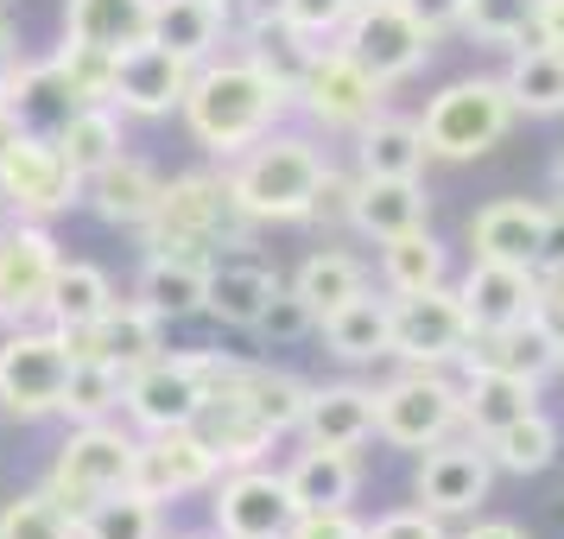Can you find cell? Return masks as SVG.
<instances>
[{
    "label": "cell",
    "instance_id": "5bb4252c",
    "mask_svg": "<svg viewBox=\"0 0 564 539\" xmlns=\"http://www.w3.org/2000/svg\"><path fill=\"white\" fill-rule=\"evenodd\" d=\"M463 343H469V317L451 280L393 299V356L406 368H451L463 362Z\"/></svg>",
    "mask_w": 564,
    "mask_h": 539
},
{
    "label": "cell",
    "instance_id": "bcb514c9",
    "mask_svg": "<svg viewBox=\"0 0 564 539\" xmlns=\"http://www.w3.org/2000/svg\"><path fill=\"white\" fill-rule=\"evenodd\" d=\"M317 331V317H311V305L292 292V285H280L273 299H267V311L254 317V336H267V343H299V336Z\"/></svg>",
    "mask_w": 564,
    "mask_h": 539
},
{
    "label": "cell",
    "instance_id": "c3c4849f",
    "mask_svg": "<svg viewBox=\"0 0 564 539\" xmlns=\"http://www.w3.org/2000/svg\"><path fill=\"white\" fill-rule=\"evenodd\" d=\"M368 527L356 520V508H299L285 539H361Z\"/></svg>",
    "mask_w": 564,
    "mask_h": 539
},
{
    "label": "cell",
    "instance_id": "e0dca14e",
    "mask_svg": "<svg viewBox=\"0 0 564 539\" xmlns=\"http://www.w3.org/2000/svg\"><path fill=\"white\" fill-rule=\"evenodd\" d=\"M223 476V463L204 438L178 425V432H140V457H133V488L153 495L159 508L178 502V495H197Z\"/></svg>",
    "mask_w": 564,
    "mask_h": 539
},
{
    "label": "cell",
    "instance_id": "6da1fadb",
    "mask_svg": "<svg viewBox=\"0 0 564 539\" xmlns=\"http://www.w3.org/2000/svg\"><path fill=\"white\" fill-rule=\"evenodd\" d=\"M178 115L209 159H241L260 133H273L292 115V89L267 77L254 57H204L191 71Z\"/></svg>",
    "mask_w": 564,
    "mask_h": 539
},
{
    "label": "cell",
    "instance_id": "ba28073f",
    "mask_svg": "<svg viewBox=\"0 0 564 539\" xmlns=\"http://www.w3.org/2000/svg\"><path fill=\"white\" fill-rule=\"evenodd\" d=\"M133 457H140V438L115 419H89V425H70V438L57 444V463L45 488L70 508H89L115 488H133Z\"/></svg>",
    "mask_w": 564,
    "mask_h": 539
},
{
    "label": "cell",
    "instance_id": "7c38bea8",
    "mask_svg": "<svg viewBox=\"0 0 564 539\" xmlns=\"http://www.w3.org/2000/svg\"><path fill=\"white\" fill-rule=\"evenodd\" d=\"M209 514H216V539H285L299 520V502L285 488V470L241 463L209 483Z\"/></svg>",
    "mask_w": 564,
    "mask_h": 539
},
{
    "label": "cell",
    "instance_id": "680465c9",
    "mask_svg": "<svg viewBox=\"0 0 564 539\" xmlns=\"http://www.w3.org/2000/svg\"><path fill=\"white\" fill-rule=\"evenodd\" d=\"M552 184H558V197H564V153L552 159Z\"/></svg>",
    "mask_w": 564,
    "mask_h": 539
},
{
    "label": "cell",
    "instance_id": "8d00e7d4",
    "mask_svg": "<svg viewBox=\"0 0 564 539\" xmlns=\"http://www.w3.org/2000/svg\"><path fill=\"white\" fill-rule=\"evenodd\" d=\"M501 83H508V96L520 115H564V52L558 45H539V39L520 45L508 57Z\"/></svg>",
    "mask_w": 564,
    "mask_h": 539
},
{
    "label": "cell",
    "instance_id": "83f0119b",
    "mask_svg": "<svg viewBox=\"0 0 564 539\" xmlns=\"http://www.w3.org/2000/svg\"><path fill=\"white\" fill-rule=\"evenodd\" d=\"M153 32V0H64V45L121 52Z\"/></svg>",
    "mask_w": 564,
    "mask_h": 539
},
{
    "label": "cell",
    "instance_id": "52a82bcc",
    "mask_svg": "<svg viewBox=\"0 0 564 539\" xmlns=\"http://www.w3.org/2000/svg\"><path fill=\"white\" fill-rule=\"evenodd\" d=\"M70 343L52 324H13L0 336V412L13 419H52L70 381Z\"/></svg>",
    "mask_w": 564,
    "mask_h": 539
},
{
    "label": "cell",
    "instance_id": "f1b7e54d",
    "mask_svg": "<svg viewBox=\"0 0 564 539\" xmlns=\"http://www.w3.org/2000/svg\"><path fill=\"white\" fill-rule=\"evenodd\" d=\"M204 292H209V260L197 255H153L140 260V305L159 311L165 324H178V317H197L204 311Z\"/></svg>",
    "mask_w": 564,
    "mask_h": 539
},
{
    "label": "cell",
    "instance_id": "d590c367",
    "mask_svg": "<svg viewBox=\"0 0 564 539\" xmlns=\"http://www.w3.org/2000/svg\"><path fill=\"white\" fill-rule=\"evenodd\" d=\"M108 305H115V285H108V273L96 260H57L52 299H45V324H52V331H83V324H96Z\"/></svg>",
    "mask_w": 564,
    "mask_h": 539
},
{
    "label": "cell",
    "instance_id": "f35d334b",
    "mask_svg": "<svg viewBox=\"0 0 564 539\" xmlns=\"http://www.w3.org/2000/svg\"><path fill=\"white\" fill-rule=\"evenodd\" d=\"M482 451L495 457V470H508V476H539V470H552V457H558V419H545L539 407L520 412L501 432L482 438Z\"/></svg>",
    "mask_w": 564,
    "mask_h": 539
},
{
    "label": "cell",
    "instance_id": "7dc6e473",
    "mask_svg": "<svg viewBox=\"0 0 564 539\" xmlns=\"http://www.w3.org/2000/svg\"><path fill=\"white\" fill-rule=\"evenodd\" d=\"M349 204H356V179L349 172H324V184H317V197H311V216L305 223H324V229H349Z\"/></svg>",
    "mask_w": 564,
    "mask_h": 539
},
{
    "label": "cell",
    "instance_id": "484cf974",
    "mask_svg": "<svg viewBox=\"0 0 564 539\" xmlns=\"http://www.w3.org/2000/svg\"><path fill=\"white\" fill-rule=\"evenodd\" d=\"M432 197L419 179H361L356 172V204H349V229L368 241H393L406 229H425Z\"/></svg>",
    "mask_w": 564,
    "mask_h": 539
},
{
    "label": "cell",
    "instance_id": "277c9868",
    "mask_svg": "<svg viewBox=\"0 0 564 539\" xmlns=\"http://www.w3.org/2000/svg\"><path fill=\"white\" fill-rule=\"evenodd\" d=\"M513 121H520V108H513L501 77H457L425 103L419 133H425V153L432 159H457L463 165V159L495 153L513 133Z\"/></svg>",
    "mask_w": 564,
    "mask_h": 539
},
{
    "label": "cell",
    "instance_id": "11a10c76",
    "mask_svg": "<svg viewBox=\"0 0 564 539\" xmlns=\"http://www.w3.org/2000/svg\"><path fill=\"white\" fill-rule=\"evenodd\" d=\"M13 71H20V32L0 20V89H7V77H13Z\"/></svg>",
    "mask_w": 564,
    "mask_h": 539
},
{
    "label": "cell",
    "instance_id": "e7e4bbea",
    "mask_svg": "<svg viewBox=\"0 0 564 539\" xmlns=\"http://www.w3.org/2000/svg\"><path fill=\"white\" fill-rule=\"evenodd\" d=\"M356 7H361V0H356Z\"/></svg>",
    "mask_w": 564,
    "mask_h": 539
},
{
    "label": "cell",
    "instance_id": "74e56055",
    "mask_svg": "<svg viewBox=\"0 0 564 539\" xmlns=\"http://www.w3.org/2000/svg\"><path fill=\"white\" fill-rule=\"evenodd\" d=\"M381 280H387L393 299L425 292V285H444V280H451V248H444L432 229L393 235V241H381Z\"/></svg>",
    "mask_w": 564,
    "mask_h": 539
},
{
    "label": "cell",
    "instance_id": "4dcf8cb0",
    "mask_svg": "<svg viewBox=\"0 0 564 539\" xmlns=\"http://www.w3.org/2000/svg\"><path fill=\"white\" fill-rule=\"evenodd\" d=\"M317 331H324L336 362H381V356H393V299L356 292L349 305L317 317Z\"/></svg>",
    "mask_w": 564,
    "mask_h": 539
},
{
    "label": "cell",
    "instance_id": "1f68e13d",
    "mask_svg": "<svg viewBox=\"0 0 564 539\" xmlns=\"http://www.w3.org/2000/svg\"><path fill=\"white\" fill-rule=\"evenodd\" d=\"M425 133L412 115H375L368 128L356 133V172L361 179H419L425 172Z\"/></svg>",
    "mask_w": 564,
    "mask_h": 539
},
{
    "label": "cell",
    "instance_id": "4fadbf2b",
    "mask_svg": "<svg viewBox=\"0 0 564 539\" xmlns=\"http://www.w3.org/2000/svg\"><path fill=\"white\" fill-rule=\"evenodd\" d=\"M57 235L45 223H7L0 229V324H39L45 317V299H52V280H57Z\"/></svg>",
    "mask_w": 564,
    "mask_h": 539
},
{
    "label": "cell",
    "instance_id": "8fae6325",
    "mask_svg": "<svg viewBox=\"0 0 564 539\" xmlns=\"http://www.w3.org/2000/svg\"><path fill=\"white\" fill-rule=\"evenodd\" d=\"M209 400V381H204V349H178L165 356L159 349L153 362H140L121 387V412H128L133 432H178L191 425Z\"/></svg>",
    "mask_w": 564,
    "mask_h": 539
},
{
    "label": "cell",
    "instance_id": "9a60e30c",
    "mask_svg": "<svg viewBox=\"0 0 564 539\" xmlns=\"http://www.w3.org/2000/svg\"><path fill=\"white\" fill-rule=\"evenodd\" d=\"M495 488V457L482 451V438H444L432 451H419V476H412V495L419 508L437 514V520H457V514H476Z\"/></svg>",
    "mask_w": 564,
    "mask_h": 539
},
{
    "label": "cell",
    "instance_id": "f5cc1de1",
    "mask_svg": "<svg viewBox=\"0 0 564 539\" xmlns=\"http://www.w3.org/2000/svg\"><path fill=\"white\" fill-rule=\"evenodd\" d=\"M539 273H564V197L545 204V248H539Z\"/></svg>",
    "mask_w": 564,
    "mask_h": 539
},
{
    "label": "cell",
    "instance_id": "d6a6232c",
    "mask_svg": "<svg viewBox=\"0 0 564 539\" xmlns=\"http://www.w3.org/2000/svg\"><path fill=\"white\" fill-rule=\"evenodd\" d=\"M191 432L204 438L209 451H216V463L223 470H241V463H267V451H273V425H260L254 412L241 407V400H204V412L191 419Z\"/></svg>",
    "mask_w": 564,
    "mask_h": 539
},
{
    "label": "cell",
    "instance_id": "681fc988",
    "mask_svg": "<svg viewBox=\"0 0 564 539\" xmlns=\"http://www.w3.org/2000/svg\"><path fill=\"white\" fill-rule=\"evenodd\" d=\"M361 539H451V533H444V520L425 514V508H393V514H381Z\"/></svg>",
    "mask_w": 564,
    "mask_h": 539
},
{
    "label": "cell",
    "instance_id": "2e32d148",
    "mask_svg": "<svg viewBox=\"0 0 564 539\" xmlns=\"http://www.w3.org/2000/svg\"><path fill=\"white\" fill-rule=\"evenodd\" d=\"M191 71L178 52H165L159 39H140V45H121L115 52V77H108V108H121L133 121H159V115H178L184 89H191Z\"/></svg>",
    "mask_w": 564,
    "mask_h": 539
},
{
    "label": "cell",
    "instance_id": "f6af8a7d",
    "mask_svg": "<svg viewBox=\"0 0 564 539\" xmlns=\"http://www.w3.org/2000/svg\"><path fill=\"white\" fill-rule=\"evenodd\" d=\"M349 7H356V0H273V13H280L305 45H336V32H343V20H349Z\"/></svg>",
    "mask_w": 564,
    "mask_h": 539
},
{
    "label": "cell",
    "instance_id": "be15d7a7",
    "mask_svg": "<svg viewBox=\"0 0 564 539\" xmlns=\"http://www.w3.org/2000/svg\"><path fill=\"white\" fill-rule=\"evenodd\" d=\"M0 229H7V223H0Z\"/></svg>",
    "mask_w": 564,
    "mask_h": 539
},
{
    "label": "cell",
    "instance_id": "94428289",
    "mask_svg": "<svg viewBox=\"0 0 564 539\" xmlns=\"http://www.w3.org/2000/svg\"><path fill=\"white\" fill-rule=\"evenodd\" d=\"M223 7H235V0H223Z\"/></svg>",
    "mask_w": 564,
    "mask_h": 539
},
{
    "label": "cell",
    "instance_id": "44dd1931",
    "mask_svg": "<svg viewBox=\"0 0 564 539\" xmlns=\"http://www.w3.org/2000/svg\"><path fill=\"white\" fill-rule=\"evenodd\" d=\"M469 248L476 260H501V267H539L545 248V204L539 197H495L469 216Z\"/></svg>",
    "mask_w": 564,
    "mask_h": 539
},
{
    "label": "cell",
    "instance_id": "6125c7cd",
    "mask_svg": "<svg viewBox=\"0 0 564 539\" xmlns=\"http://www.w3.org/2000/svg\"><path fill=\"white\" fill-rule=\"evenodd\" d=\"M0 7H7V0H0Z\"/></svg>",
    "mask_w": 564,
    "mask_h": 539
},
{
    "label": "cell",
    "instance_id": "4316f807",
    "mask_svg": "<svg viewBox=\"0 0 564 539\" xmlns=\"http://www.w3.org/2000/svg\"><path fill=\"white\" fill-rule=\"evenodd\" d=\"M235 32L229 7L223 0H153V32L165 52H178L184 64H204V57L223 52V39Z\"/></svg>",
    "mask_w": 564,
    "mask_h": 539
},
{
    "label": "cell",
    "instance_id": "cb8c5ba5",
    "mask_svg": "<svg viewBox=\"0 0 564 539\" xmlns=\"http://www.w3.org/2000/svg\"><path fill=\"white\" fill-rule=\"evenodd\" d=\"M299 432H305V444L361 451V444L375 438V387H361V381H324V387H311Z\"/></svg>",
    "mask_w": 564,
    "mask_h": 539
},
{
    "label": "cell",
    "instance_id": "ac0fdd59",
    "mask_svg": "<svg viewBox=\"0 0 564 539\" xmlns=\"http://www.w3.org/2000/svg\"><path fill=\"white\" fill-rule=\"evenodd\" d=\"M64 343H70V356L77 362H108V368L133 375L140 362H153L159 349H165V317L147 311L140 299H115L96 324L64 331Z\"/></svg>",
    "mask_w": 564,
    "mask_h": 539
},
{
    "label": "cell",
    "instance_id": "9c48e42d",
    "mask_svg": "<svg viewBox=\"0 0 564 539\" xmlns=\"http://www.w3.org/2000/svg\"><path fill=\"white\" fill-rule=\"evenodd\" d=\"M336 45L356 57L361 71H375V77L393 89V83L419 77V71L432 64L437 32L419 26L400 0H361V7H349V20H343V32H336Z\"/></svg>",
    "mask_w": 564,
    "mask_h": 539
},
{
    "label": "cell",
    "instance_id": "e575fe53",
    "mask_svg": "<svg viewBox=\"0 0 564 539\" xmlns=\"http://www.w3.org/2000/svg\"><path fill=\"white\" fill-rule=\"evenodd\" d=\"M57 153L70 159V172L77 179H96L108 159L128 153V133H121V108L108 103H83L70 121H64V133H57Z\"/></svg>",
    "mask_w": 564,
    "mask_h": 539
},
{
    "label": "cell",
    "instance_id": "60d3db41",
    "mask_svg": "<svg viewBox=\"0 0 564 539\" xmlns=\"http://www.w3.org/2000/svg\"><path fill=\"white\" fill-rule=\"evenodd\" d=\"M292 292L311 305V317H330L336 305H349L356 292H368V267L356 255H343V248H317L292 273Z\"/></svg>",
    "mask_w": 564,
    "mask_h": 539
},
{
    "label": "cell",
    "instance_id": "7bdbcfd3",
    "mask_svg": "<svg viewBox=\"0 0 564 539\" xmlns=\"http://www.w3.org/2000/svg\"><path fill=\"white\" fill-rule=\"evenodd\" d=\"M121 387L128 375L108 368V362H70V381H64V419L70 425H89V419H115L121 412Z\"/></svg>",
    "mask_w": 564,
    "mask_h": 539
},
{
    "label": "cell",
    "instance_id": "6f0895ef",
    "mask_svg": "<svg viewBox=\"0 0 564 539\" xmlns=\"http://www.w3.org/2000/svg\"><path fill=\"white\" fill-rule=\"evenodd\" d=\"M13 133H20V128H13V115H7V96H0V147H7Z\"/></svg>",
    "mask_w": 564,
    "mask_h": 539
},
{
    "label": "cell",
    "instance_id": "b9f144b4",
    "mask_svg": "<svg viewBox=\"0 0 564 539\" xmlns=\"http://www.w3.org/2000/svg\"><path fill=\"white\" fill-rule=\"evenodd\" d=\"M476 45H495V52H520L539 39V0H463L457 20Z\"/></svg>",
    "mask_w": 564,
    "mask_h": 539
},
{
    "label": "cell",
    "instance_id": "f546056e",
    "mask_svg": "<svg viewBox=\"0 0 564 539\" xmlns=\"http://www.w3.org/2000/svg\"><path fill=\"white\" fill-rule=\"evenodd\" d=\"M285 488L299 508H349L361 495V457L356 451H330V444H305L285 463Z\"/></svg>",
    "mask_w": 564,
    "mask_h": 539
},
{
    "label": "cell",
    "instance_id": "d4e9b609",
    "mask_svg": "<svg viewBox=\"0 0 564 539\" xmlns=\"http://www.w3.org/2000/svg\"><path fill=\"white\" fill-rule=\"evenodd\" d=\"M280 292V273L260 267L254 255H216L209 260V292H204V311L229 331H254V317L267 311V299Z\"/></svg>",
    "mask_w": 564,
    "mask_h": 539
},
{
    "label": "cell",
    "instance_id": "5b68a950",
    "mask_svg": "<svg viewBox=\"0 0 564 539\" xmlns=\"http://www.w3.org/2000/svg\"><path fill=\"white\" fill-rule=\"evenodd\" d=\"M292 108H299L317 133H349V140H356V133L387 108V83L375 77V71H361L343 45H317V52L305 57L299 83H292Z\"/></svg>",
    "mask_w": 564,
    "mask_h": 539
},
{
    "label": "cell",
    "instance_id": "d6986e66",
    "mask_svg": "<svg viewBox=\"0 0 564 539\" xmlns=\"http://www.w3.org/2000/svg\"><path fill=\"white\" fill-rule=\"evenodd\" d=\"M7 115H13V128L20 133H45V140H57L64 133V121L83 108V89L70 83V64H64V52L52 57H20V71L7 77Z\"/></svg>",
    "mask_w": 564,
    "mask_h": 539
},
{
    "label": "cell",
    "instance_id": "f907efd6",
    "mask_svg": "<svg viewBox=\"0 0 564 539\" xmlns=\"http://www.w3.org/2000/svg\"><path fill=\"white\" fill-rule=\"evenodd\" d=\"M533 324L564 349V273H539V299H533Z\"/></svg>",
    "mask_w": 564,
    "mask_h": 539
},
{
    "label": "cell",
    "instance_id": "7a4b0ae2",
    "mask_svg": "<svg viewBox=\"0 0 564 539\" xmlns=\"http://www.w3.org/2000/svg\"><path fill=\"white\" fill-rule=\"evenodd\" d=\"M254 229L260 223L241 209L229 172H178L159 191V209H153V223L140 229V248L216 260V255H241L254 241Z\"/></svg>",
    "mask_w": 564,
    "mask_h": 539
},
{
    "label": "cell",
    "instance_id": "30bf717a",
    "mask_svg": "<svg viewBox=\"0 0 564 539\" xmlns=\"http://www.w3.org/2000/svg\"><path fill=\"white\" fill-rule=\"evenodd\" d=\"M83 197V179L70 172V159L57 153V140L45 133H13L0 147V204L20 223H52Z\"/></svg>",
    "mask_w": 564,
    "mask_h": 539
},
{
    "label": "cell",
    "instance_id": "603a6c76",
    "mask_svg": "<svg viewBox=\"0 0 564 539\" xmlns=\"http://www.w3.org/2000/svg\"><path fill=\"white\" fill-rule=\"evenodd\" d=\"M159 191H165V179H159L147 159H133V153L108 159L96 179H83V197H89V209L102 216L108 229H133V235L153 223Z\"/></svg>",
    "mask_w": 564,
    "mask_h": 539
},
{
    "label": "cell",
    "instance_id": "9f6ffc18",
    "mask_svg": "<svg viewBox=\"0 0 564 539\" xmlns=\"http://www.w3.org/2000/svg\"><path fill=\"white\" fill-rule=\"evenodd\" d=\"M457 539H527V533H520L513 520H476V527H469V533H457Z\"/></svg>",
    "mask_w": 564,
    "mask_h": 539
},
{
    "label": "cell",
    "instance_id": "ab89813d",
    "mask_svg": "<svg viewBox=\"0 0 564 539\" xmlns=\"http://www.w3.org/2000/svg\"><path fill=\"white\" fill-rule=\"evenodd\" d=\"M165 533V508L140 488H115L102 502L77 508V539H159Z\"/></svg>",
    "mask_w": 564,
    "mask_h": 539
},
{
    "label": "cell",
    "instance_id": "3957f363",
    "mask_svg": "<svg viewBox=\"0 0 564 539\" xmlns=\"http://www.w3.org/2000/svg\"><path fill=\"white\" fill-rule=\"evenodd\" d=\"M330 172L324 147L311 133H260L241 159H229V184L254 223H305L311 197Z\"/></svg>",
    "mask_w": 564,
    "mask_h": 539
},
{
    "label": "cell",
    "instance_id": "db71d44e",
    "mask_svg": "<svg viewBox=\"0 0 564 539\" xmlns=\"http://www.w3.org/2000/svg\"><path fill=\"white\" fill-rule=\"evenodd\" d=\"M539 45L564 52V0H539Z\"/></svg>",
    "mask_w": 564,
    "mask_h": 539
},
{
    "label": "cell",
    "instance_id": "ffe728a7",
    "mask_svg": "<svg viewBox=\"0 0 564 539\" xmlns=\"http://www.w3.org/2000/svg\"><path fill=\"white\" fill-rule=\"evenodd\" d=\"M469 331H501V324H527L539 299V267H501V260H476L457 285Z\"/></svg>",
    "mask_w": 564,
    "mask_h": 539
},
{
    "label": "cell",
    "instance_id": "8992f818",
    "mask_svg": "<svg viewBox=\"0 0 564 539\" xmlns=\"http://www.w3.org/2000/svg\"><path fill=\"white\" fill-rule=\"evenodd\" d=\"M463 425V381L444 368H406L387 387H375V438L393 451H432Z\"/></svg>",
    "mask_w": 564,
    "mask_h": 539
},
{
    "label": "cell",
    "instance_id": "816d5d0a",
    "mask_svg": "<svg viewBox=\"0 0 564 539\" xmlns=\"http://www.w3.org/2000/svg\"><path fill=\"white\" fill-rule=\"evenodd\" d=\"M400 7H406L425 32H451L463 20V0H400Z\"/></svg>",
    "mask_w": 564,
    "mask_h": 539
},
{
    "label": "cell",
    "instance_id": "836d02e7",
    "mask_svg": "<svg viewBox=\"0 0 564 539\" xmlns=\"http://www.w3.org/2000/svg\"><path fill=\"white\" fill-rule=\"evenodd\" d=\"M539 407V387L520 375H495V368H463V425L476 438L501 432L508 419Z\"/></svg>",
    "mask_w": 564,
    "mask_h": 539
},
{
    "label": "cell",
    "instance_id": "7402d4cb",
    "mask_svg": "<svg viewBox=\"0 0 564 539\" xmlns=\"http://www.w3.org/2000/svg\"><path fill=\"white\" fill-rule=\"evenodd\" d=\"M463 368H495V375H520V381L545 387L564 368V349L527 317V324H501V331H469Z\"/></svg>",
    "mask_w": 564,
    "mask_h": 539
},
{
    "label": "cell",
    "instance_id": "ee69618b",
    "mask_svg": "<svg viewBox=\"0 0 564 539\" xmlns=\"http://www.w3.org/2000/svg\"><path fill=\"white\" fill-rule=\"evenodd\" d=\"M0 539H77V508L52 488H26L0 508Z\"/></svg>",
    "mask_w": 564,
    "mask_h": 539
},
{
    "label": "cell",
    "instance_id": "91938a15",
    "mask_svg": "<svg viewBox=\"0 0 564 539\" xmlns=\"http://www.w3.org/2000/svg\"><path fill=\"white\" fill-rule=\"evenodd\" d=\"M159 539H209V533H159Z\"/></svg>",
    "mask_w": 564,
    "mask_h": 539
}]
</instances>
